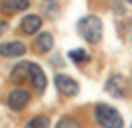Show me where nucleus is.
<instances>
[{
    "label": "nucleus",
    "instance_id": "1",
    "mask_svg": "<svg viewBox=\"0 0 132 128\" xmlns=\"http://www.w3.org/2000/svg\"><path fill=\"white\" fill-rule=\"evenodd\" d=\"M78 34L90 44H98L102 38V20L94 14H88L78 20Z\"/></svg>",
    "mask_w": 132,
    "mask_h": 128
},
{
    "label": "nucleus",
    "instance_id": "10",
    "mask_svg": "<svg viewBox=\"0 0 132 128\" xmlns=\"http://www.w3.org/2000/svg\"><path fill=\"white\" fill-rule=\"evenodd\" d=\"M34 46H36V50H38L40 54H46V52H50V50L54 48V36H52L50 32H42V34H38Z\"/></svg>",
    "mask_w": 132,
    "mask_h": 128
},
{
    "label": "nucleus",
    "instance_id": "7",
    "mask_svg": "<svg viewBox=\"0 0 132 128\" xmlns=\"http://www.w3.org/2000/svg\"><path fill=\"white\" fill-rule=\"evenodd\" d=\"M24 52H26V46L20 40H10V42L0 44V56H4V58H18Z\"/></svg>",
    "mask_w": 132,
    "mask_h": 128
},
{
    "label": "nucleus",
    "instance_id": "14",
    "mask_svg": "<svg viewBox=\"0 0 132 128\" xmlns=\"http://www.w3.org/2000/svg\"><path fill=\"white\" fill-rule=\"evenodd\" d=\"M64 126H80V122L74 118H70V116H62V118L58 120L56 128H64Z\"/></svg>",
    "mask_w": 132,
    "mask_h": 128
},
{
    "label": "nucleus",
    "instance_id": "5",
    "mask_svg": "<svg viewBox=\"0 0 132 128\" xmlns=\"http://www.w3.org/2000/svg\"><path fill=\"white\" fill-rule=\"evenodd\" d=\"M28 78L32 82V86L36 92H44L46 90V84H48V80H46V74L42 70L38 64L34 62H28Z\"/></svg>",
    "mask_w": 132,
    "mask_h": 128
},
{
    "label": "nucleus",
    "instance_id": "2",
    "mask_svg": "<svg viewBox=\"0 0 132 128\" xmlns=\"http://www.w3.org/2000/svg\"><path fill=\"white\" fill-rule=\"evenodd\" d=\"M94 118L104 128H122L124 126V120L118 114V110H114L108 104H96L94 106Z\"/></svg>",
    "mask_w": 132,
    "mask_h": 128
},
{
    "label": "nucleus",
    "instance_id": "9",
    "mask_svg": "<svg viewBox=\"0 0 132 128\" xmlns=\"http://www.w3.org/2000/svg\"><path fill=\"white\" fill-rule=\"evenodd\" d=\"M28 6H30V0H2V2H0V10L6 12V14H14V12L28 10Z\"/></svg>",
    "mask_w": 132,
    "mask_h": 128
},
{
    "label": "nucleus",
    "instance_id": "11",
    "mask_svg": "<svg viewBox=\"0 0 132 128\" xmlns=\"http://www.w3.org/2000/svg\"><path fill=\"white\" fill-rule=\"evenodd\" d=\"M68 58H70L72 62H76V64L90 62V54H88V52H84V50H70V52H68Z\"/></svg>",
    "mask_w": 132,
    "mask_h": 128
},
{
    "label": "nucleus",
    "instance_id": "3",
    "mask_svg": "<svg viewBox=\"0 0 132 128\" xmlns=\"http://www.w3.org/2000/svg\"><path fill=\"white\" fill-rule=\"evenodd\" d=\"M30 98H32V94H30L28 90H24V88H14V90L8 94V98H6V104H8L10 110L20 112V110H24L26 106H28Z\"/></svg>",
    "mask_w": 132,
    "mask_h": 128
},
{
    "label": "nucleus",
    "instance_id": "6",
    "mask_svg": "<svg viewBox=\"0 0 132 128\" xmlns=\"http://www.w3.org/2000/svg\"><path fill=\"white\" fill-rule=\"evenodd\" d=\"M126 86H128V82L122 74H112L106 82V92L110 96H116V98H124L126 96Z\"/></svg>",
    "mask_w": 132,
    "mask_h": 128
},
{
    "label": "nucleus",
    "instance_id": "12",
    "mask_svg": "<svg viewBox=\"0 0 132 128\" xmlns=\"http://www.w3.org/2000/svg\"><path fill=\"white\" fill-rule=\"evenodd\" d=\"M28 78V62H22L20 68H14L12 70V80L14 82H20V80Z\"/></svg>",
    "mask_w": 132,
    "mask_h": 128
},
{
    "label": "nucleus",
    "instance_id": "8",
    "mask_svg": "<svg viewBox=\"0 0 132 128\" xmlns=\"http://www.w3.org/2000/svg\"><path fill=\"white\" fill-rule=\"evenodd\" d=\"M42 28V18L38 14H26L20 22V30L24 34H34Z\"/></svg>",
    "mask_w": 132,
    "mask_h": 128
},
{
    "label": "nucleus",
    "instance_id": "13",
    "mask_svg": "<svg viewBox=\"0 0 132 128\" xmlns=\"http://www.w3.org/2000/svg\"><path fill=\"white\" fill-rule=\"evenodd\" d=\"M26 126H36V128H46V126H50V118L48 116H36V118H32V120H28V124Z\"/></svg>",
    "mask_w": 132,
    "mask_h": 128
},
{
    "label": "nucleus",
    "instance_id": "16",
    "mask_svg": "<svg viewBox=\"0 0 132 128\" xmlns=\"http://www.w3.org/2000/svg\"><path fill=\"white\" fill-rule=\"evenodd\" d=\"M126 2H128V4H132V0H126Z\"/></svg>",
    "mask_w": 132,
    "mask_h": 128
},
{
    "label": "nucleus",
    "instance_id": "4",
    "mask_svg": "<svg viewBox=\"0 0 132 128\" xmlns=\"http://www.w3.org/2000/svg\"><path fill=\"white\" fill-rule=\"evenodd\" d=\"M54 84H56V90L60 92V94L70 96V98L80 92L78 82H76L74 78H70L68 74H56V76H54Z\"/></svg>",
    "mask_w": 132,
    "mask_h": 128
},
{
    "label": "nucleus",
    "instance_id": "15",
    "mask_svg": "<svg viewBox=\"0 0 132 128\" xmlns=\"http://www.w3.org/2000/svg\"><path fill=\"white\" fill-rule=\"evenodd\" d=\"M6 30H8V24L4 22V20H0V36H2V34H4Z\"/></svg>",
    "mask_w": 132,
    "mask_h": 128
}]
</instances>
